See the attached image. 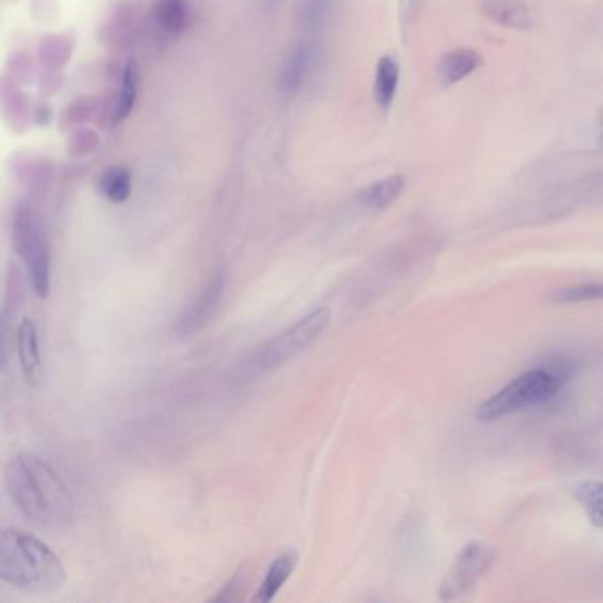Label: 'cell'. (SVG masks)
Segmentation results:
<instances>
[{
	"label": "cell",
	"instance_id": "obj_7",
	"mask_svg": "<svg viewBox=\"0 0 603 603\" xmlns=\"http://www.w3.org/2000/svg\"><path fill=\"white\" fill-rule=\"evenodd\" d=\"M227 276L223 271H216L209 280H207L204 289L195 296L190 305L184 308L181 315L177 317L174 331L179 336H191L202 328H206L211 322L218 306L222 303L223 294H225V285H227Z\"/></svg>",
	"mask_w": 603,
	"mask_h": 603
},
{
	"label": "cell",
	"instance_id": "obj_9",
	"mask_svg": "<svg viewBox=\"0 0 603 603\" xmlns=\"http://www.w3.org/2000/svg\"><path fill=\"white\" fill-rule=\"evenodd\" d=\"M481 62L483 59L476 50L471 48L451 50L448 54H444L437 64V78L444 87H451L462 82L469 75H473L474 71L480 68Z\"/></svg>",
	"mask_w": 603,
	"mask_h": 603
},
{
	"label": "cell",
	"instance_id": "obj_10",
	"mask_svg": "<svg viewBox=\"0 0 603 603\" xmlns=\"http://www.w3.org/2000/svg\"><path fill=\"white\" fill-rule=\"evenodd\" d=\"M483 13L492 22L513 31H527L533 25V16L524 0H483Z\"/></svg>",
	"mask_w": 603,
	"mask_h": 603
},
{
	"label": "cell",
	"instance_id": "obj_20",
	"mask_svg": "<svg viewBox=\"0 0 603 603\" xmlns=\"http://www.w3.org/2000/svg\"><path fill=\"white\" fill-rule=\"evenodd\" d=\"M603 301V283H582L566 287L561 291L554 292L552 301L570 305V303H588V301Z\"/></svg>",
	"mask_w": 603,
	"mask_h": 603
},
{
	"label": "cell",
	"instance_id": "obj_4",
	"mask_svg": "<svg viewBox=\"0 0 603 603\" xmlns=\"http://www.w3.org/2000/svg\"><path fill=\"white\" fill-rule=\"evenodd\" d=\"M329 322H331V310L326 306L306 313L305 317L294 322L291 328L285 329L266 344L260 345L259 351L253 358V367L260 372L282 367L289 359L298 356L306 347H310L328 329Z\"/></svg>",
	"mask_w": 603,
	"mask_h": 603
},
{
	"label": "cell",
	"instance_id": "obj_19",
	"mask_svg": "<svg viewBox=\"0 0 603 603\" xmlns=\"http://www.w3.org/2000/svg\"><path fill=\"white\" fill-rule=\"evenodd\" d=\"M73 45L75 41L69 34L46 36L39 43V62L48 69L62 68L73 55Z\"/></svg>",
	"mask_w": 603,
	"mask_h": 603
},
{
	"label": "cell",
	"instance_id": "obj_23",
	"mask_svg": "<svg viewBox=\"0 0 603 603\" xmlns=\"http://www.w3.org/2000/svg\"><path fill=\"white\" fill-rule=\"evenodd\" d=\"M329 0H310L308 2V18L310 22L322 23L324 22V16L328 13Z\"/></svg>",
	"mask_w": 603,
	"mask_h": 603
},
{
	"label": "cell",
	"instance_id": "obj_17",
	"mask_svg": "<svg viewBox=\"0 0 603 603\" xmlns=\"http://www.w3.org/2000/svg\"><path fill=\"white\" fill-rule=\"evenodd\" d=\"M138 94V68L135 62H126L121 77V89L112 110V119L115 123H121L133 112Z\"/></svg>",
	"mask_w": 603,
	"mask_h": 603
},
{
	"label": "cell",
	"instance_id": "obj_25",
	"mask_svg": "<svg viewBox=\"0 0 603 603\" xmlns=\"http://www.w3.org/2000/svg\"><path fill=\"white\" fill-rule=\"evenodd\" d=\"M600 146L603 147V133H602V135H600Z\"/></svg>",
	"mask_w": 603,
	"mask_h": 603
},
{
	"label": "cell",
	"instance_id": "obj_18",
	"mask_svg": "<svg viewBox=\"0 0 603 603\" xmlns=\"http://www.w3.org/2000/svg\"><path fill=\"white\" fill-rule=\"evenodd\" d=\"M573 496L588 515L589 522L603 529V481H582L573 490Z\"/></svg>",
	"mask_w": 603,
	"mask_h": 603
},
{
	"label": "cell",
	"instance_id": "obj_15",
	"mask_svg": "<svg viewBox=\"0 0 603 603\" xmlns=\"http://www.w3.org/2000/svg\"><path fill=\"white\" fill-rule=\"evenodd\" d=\"M306 68H308V48L305 45L294 46L289 57L283 62L280 69L278 85L283 94H294L299 85L305 80Z\"/></svg>",
	"mask_w": 603,
	"mask_h": 603
},
{
	"label": "cell",
	"instance_id": "obj_1",
	"mask_svg": "<svg viewBox=\"0 0 603 603\" xmlns=\"http://www.w3.org/2000/svg\"><path fill=\"white\" fill-rule=\"evenodd\" d=\"M4 483L16 508L39 526L62 529L75 517V499L54 467L34 453L11 458Z\"/></svg>",
	"mask_w": 603,
	"mask_h": 603
},
{
	"label": "cell",
	"instance_id": "obj_24",
	"mask_svg": "<svg viewBox=\"0 0 603 603\" xmlns=\"http://www.w3.org/2000/svg\"><path fill=\"white\" fill-rule=\"evenodd\" d=\"M423 0H400V15L404 23L413 22L414 18L420 13Z\"/></svg>",
	"mask_w": 603,
	"mask_h": 603
},
{
	"label": "cell",
	"instance_id": "obj_12",
	"mask_svg": "<svg viewBox=\"0 0 603 603\" xmlns=\"http://www.w3.org/2000/svg\"><path fill=\"white\" fill-rule=\"evenodd\" d=\"M188 0H160L154 8V22L167 38H179L190 23Z\"/></svg>",
	"mask_w": 603,
	"mask_h": 603
},
{
	"label": "cell",
	"instance_id": "obj_2",
	"mask_svg": "<svg viewBox=\"0 0 603 603\" xmlns=\"http://www.w3.org/2000/svg\"><path fill=\"white\" fill-rule=\"evenodd\" d=\"M0 579L27 593H50L66 582V568L38 536L6 527L0 533Z\"/></svg>",
	"mask_w": 603,
	"mask_h": 603
},
{
	"label": "cell",
	"instance_id": "obj_11",
	"mask_svg": "<svg viewBox=\"0 0 603 603\" xmlns=\"http://www.w3.org/2000/svg\"><path fill=\"white\" fill-rule=\"evenodd\" d=\"M296 566H298V554L294 550H287V552L280 554L273 561V565L269 568L268 573L264 575L257 593L253 596V600L257 603L271 602L280 593V589L291 579Z\"/></svg>",
	"mask_w": 603,
	"mask_h": 603
},
{
	"label": "cell",
	"instance_id": "obj_21",
	"mask_svg": "<svg viewBox=\"0 0 603 603\" xmlns=\"http://www.w3.org/2000/svg\"><path fill=\"white\" fill-rule=\"evenodd\" d=\"M98 144V137L91 130L78 131L73 135V140H69V153L87 154Z\"/></svg>",
	"mask_w": 603,
	"mask_h": 603
},
{
	"label": "cell",
	"instance_id": "obj_8",
	"mask_svg": "<svg viewBox=\"0 0 603 603\" xmlns=\"http://www.w3.org/2000/svg\"><path fill=\"white\" fill-rule=\"evenodd\" d=\"M16 352L23 377L29 386H38L43 375L38 328L32 319H23L16 333Z\"/></svg>",
	"mask_w": 603,
	"mask_h": 603
},
{
	"label": "cell",
	"instance_id": "obj_22",
	"mask_svg": "<svg viewBox=\"0 0 603 603\" xmlns=\"http://www.w3.org/2000/svg\"><path fill=\"white\" fill-rule=\"evenodd\" d=\"M69 114L66 115L69 124L84 123L85 119L92 115L91 100H80L73 107H69Z\"/></svg>",
	"mask_w": 603,
	"mask_h": 603
},
{
	"label": "cell",
	"instance_id": "obj_5",
	"mask_svg": "<svg viewBox=\"0 0 603 603\" xmlns=\"http://www.w3.org/2000/svg\"><path fill=\"white\" fill-rule=\"evenodd\" d=\"M13 245L29 273L32 291L41 299L50 292V250L38 214L20 207L13 218Z\"/></svg>",
	"mask_w": 603,
	"mask_h": 603
},
{
	"label": "cell",
	"instance_id": "obj_14",
	"mask_svg": "<svg viewBox=\"0 0 603 603\" xmlns=\"http://www.w3.org/2000/svg\"><path fill=\"white\" fill-rule=\"evenodd\" d=\"M400 68L393 57H381L375 69L374 96L382 110H388L397 94Z\"/></svg>",
	"mask_w": 603,
	"mask_h": 603
},
{
	"label": "cell",
	"instance_id": "obj_6",
	"mask_svg": "<svg viewBox=\"0 0 603 603\" xmlns=\"http://www.w3.org/2000/svg\"><path fill=\"white\" fill-rule=\"evenodd\" d=\"M494 558H496V550L485 543L473 542L466 545L455 559L450 572L444 577L439 589L441 600L453 602L471 593L481 577L489 572Z\"/></svg>",
	"mask_w": 603,
	"mask_h": 603
},
{
	"label": "cell",
	"instance_id": "obj_3",
	"mask_svg": "<svg viewBox=\"0 0 603 603\" xmlns=\"http://www.w3.org/2000/svg\"><path fill=\"white\" fill-rule=\"evenodd\" d=\"M565 382L566 374L563 372L550 368H533L508 382L496 395L487 398L478 407L476 416L481 421H496L524 411L527 407L545 404L558 395Z\"/></svg>",
	"mask_w": 603,
	"mask_h": 603
},
{
	"label": "cell",
	"instance_id": "obj_13",
	"mask_svg": "<svg viewBox=\"0 0 603 603\" xmlns=\"http://www.w3.org/2000/svg\"><path fill=\"white\" fill-rule=\"evenodd\" d=\"M405 188V179L402 176L384 177L381 181L367 186L365 190L359 193V204L367 209L382 211L390 207L395 200L402 195Z\"/></svg>",
	"mask_w": 603,
	"mask_h": 603
},
{
	"label": "cell",
	"instance_id": "obj_16",
	"mask_svg": "<svg viewBox=\"0 0 603 603\" xmlns=\"http://www.w3.org/2000/svg\"><path fill=\"white\" fill-rule=\"evenodd\" d=\"M131 186H133L131 172L124 167L107 168L98 181L101 195L112 204H123L130 199Z\"/></svg>",
	"mask_w": 603,
	"mask_h": 603
}]
</instances>
